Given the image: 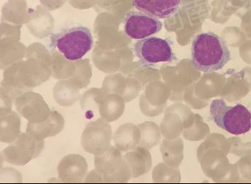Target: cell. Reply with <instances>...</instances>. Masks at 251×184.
Here are the masks:
<instances>
[{"mask_svg":"<svg viewBox=\"0 0 251 184\" xmlns=\"http://www.w3.org/2000/svg\"><path fill=\"white\" fill-rule=\"evenodd\" d=\"M230 60V51L226 41L215 33H200L191 45V61L194 68L206 73L222 70Z\"/></svg>","mask_w":251,"mask_h":184,"instance_id":"1","label":"cell"},{"mask_svg":"<svg viewBox=\"0 0 251 184\" xmlns=\"http://www.w3.org/2000/svg\"><path fill=\"white\" fill-rule=\"evenodd\" d=\"M51 44L66 59L76 61L83 58L91 50L93 38L88 27L73 26L62 29L59 33L53 35Z\"/></svg>","mask_w":251,"mask_h":184,"instance_id":"2","label":"cell"},{"mask_svg":"<svg viewBox=\"0 0 251 184\" xmlns=\"http://www.w3.org/2000/svg\"><path fill=\"white\" fill-rule=\"evenodd\" d=\"M210 114L217 126L229 134H243L251 130V113L242 104L229 106L223 98L215 99L211 104Z\"/></svg>","mask_w":251,"mask_h":184,"instance_id":"3","label":"cell"},{"mask_svg":"<svg viewBox=\"0 0 251 184\" xmlns=\"http://www.w3.org/2000/svg\"><path fill=\"white\" fill-rule=\"evenodd\" d=\"M134 54L144 67H151L160 62H171L176 57L167 40L150 36L139 40L133 47Z\"/></svg>","mask_w":251,"mask_h":184,"instance_id":"4","label":"cell"},{"mask_svg":"<svg viewBox=\"0 0 251 184\" xmlns=\"http://www.w3.org/2000/svg\"><path fill=\"white\" fill-rule=\"evenodd\" d=\"M163 24L158 18L141 11H130L126 15L125 31L130 38L141 40L159 33Z\"/></svg>","mask_w":251,"mask_h":184,"instance_id":"5","label":"cell"},{"mask_svg":"<svg viewBox=\"0 0 251 184\" xmlns=\"http://www.w3.org/2000/svg\"><path fill=\"white\" fill-rule=\"evenodd\" d=\"M132 2L139 11L162 19L175 15L180 5V0H132Z\"/></svg>","mask_w":251,"mask_h":184,"instance_id":"6","label":"cell"}]
</instances>
